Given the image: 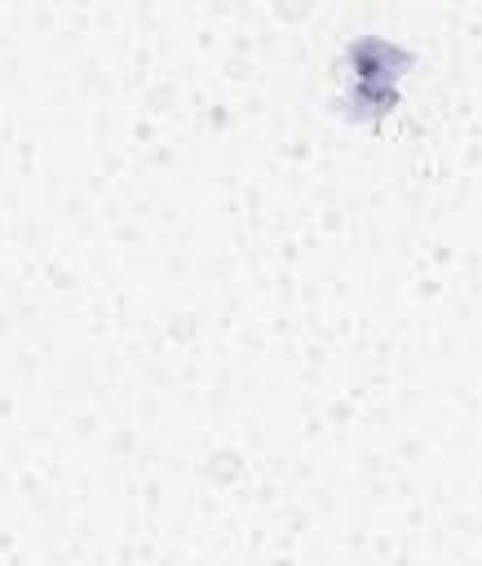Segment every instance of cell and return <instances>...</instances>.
<instances>
[{
  "instance_id": "obj_1",
  "label": "cell",
  "mask_w": 482,
  "mask_h": 566,
  "mask_svg": "<svg viewBox=\"0 0 482 566\" xmlns=\"http://www.w3.org/2000/svg\"><path fill=\"white\" fill-rule=\"evenodd\" d=\"M416 66V53L385 40V35H354L340 53V75H345V88L332 97V115H340L345 124H363V128H376L389 111H398L402 93H398V80Z\"/></svg>"
}]
</instances>
